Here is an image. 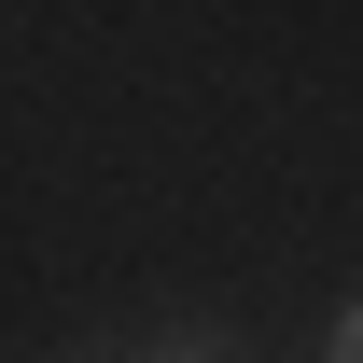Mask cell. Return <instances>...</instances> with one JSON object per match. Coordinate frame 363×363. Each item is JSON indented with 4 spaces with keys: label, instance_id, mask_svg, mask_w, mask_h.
<instances>
[{
    "label": "cell",
    "instance_id": "obj_1",
    "mask_svg": "<svg viewBox=\"0 0 363 363\" xmlns=\"http://www.w3.org/2000/svg\"><path fill=\"white\" fill-rule=\"evenodd\" d=\"M43 363H252V350H238V321H168V335H84Z\"/></svg>",
    "mask_w": 363,
    "mask_h": 363
},
{
    "label": "cell",
    "instance_id": "obj_2",
    "mask_svg": "<svg viewBox=\"0 0 363 363\" xmlns=\"http://www.w3.org/2000/svg\"><path fill=\"white\" fill-rule=\"evenodd\" d=\"M321 363H363V294H350L335 321H321Z\"/></svg>",
    "mask_w": 363,
    "mask_h": 363
}]
</instances>
